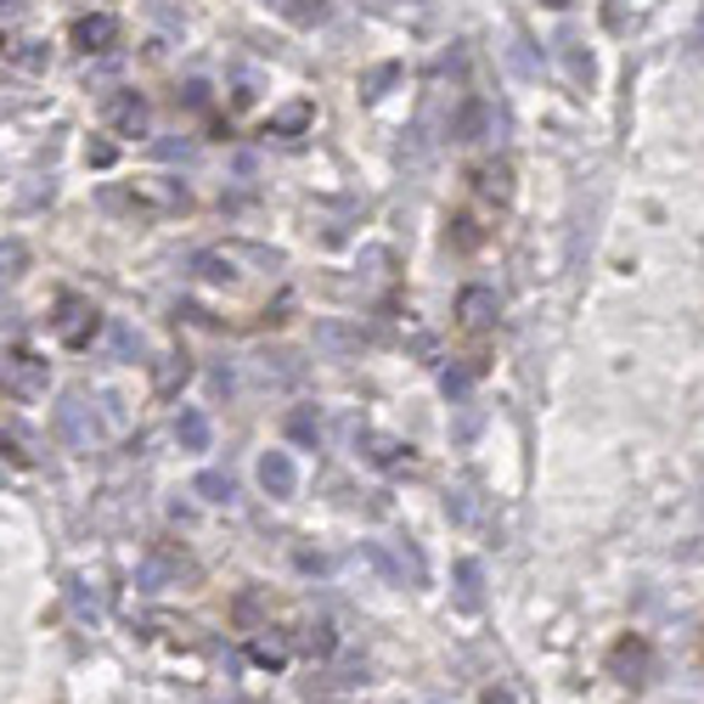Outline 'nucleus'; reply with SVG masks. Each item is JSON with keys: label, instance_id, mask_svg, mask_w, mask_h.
Masks as SVG:
<instances>
[{"label": "nucleus", "instance_id": "f8f14e48", "mask_svg": "<svg viewBox=\"0 0 704 704\" xmlns=\"http://www.w3.org/2000/svg\"><path fill=\"white\" fill-rule=\"evenodd\" d=\"M288 12H293V23H315L328 7H322V0H299V7H288Z\"/></svg>", "mask_w": 704, "mask_h": 704}, {"label": "nucleus", "instance_id": "ddd939ff", "mask_svg": "<svg viewBox=\"0 0 704 704\" xmlns=\"http://www.w3.org/2000/svg\"><path fill=\"white\" fill-rule=\"evenodd\" d=\"M180 377H186V361L175 355V361H169V366L158 372V390H175V383H180Z\"/></svg>", "mask_w": 704, "mask_h": 704}, {"label": "nucleus", "instance_id": "6e6552de", "mask_svg": "<svg viewBox=\"0 0 704 704\" xmlns=\"http://www.w3.org/2000/svg\"><path fill=\"white\" fill-rule=\"evenodd\" d=\"M180 445H191V452H204V445H209V423H204L198 412L180 417Z\"/></svg>", "mask_w": 704, "mask_h": 704}, {"label": "nucleus", "instance_id": "2eb2a0df", "mask_svg": "<svg viewBox=\"0 0 704 704\" xmlns=\"http://www.w3.org/2000/svg\"><path fill=\"white\" fill-rule=\"evenodd\" d=\"M390 80H395V69H372V74H366V96H383L377 85H390Z\"/></svg>", "mask_w": 704, "mask_h": 704}, {"label": "nucleus", "instance_id": "7ed1b4c3", "mask_svg": "<svg viewBox=\"0 0 704 704\" xmlns=\"http://www.w3.org/2000/svg\"><path fill=\"white\" fill-rule=\"evenodd\" d=\"M102 113H107V124H113L118 136H142L147 131V102H142V91H113Z\"/></svg>", "mask_w": 704, "mask_h": 704}, {"label": "nucleus", "instance_id": "f03ea898", "mask_svg": "<svg viewBox=\"0 0 704 704\" xmlns=\"http://www.w3.org/2000/svg\"><path fill=\"white\" fill-rule=\"evenodd\" d=\"M51 328H56V339L69 344V350H85V344L96 339V328H102V322H96V310H91L85 299H62Z\"/></svg>", "mask_w": 704, "mask_h": 704}, {"label": "nucleus", "instance_id": "1a4fd4ad", "mask_svg": "<svg viewBox=\"0 0 704 704\" xmlns=\"http://www.w3.org/2000/svg\"><path fill=\"white\" fill-rule=\"evenodd\" d=\"M23 266H29V253H23V242H0V277H23Z\"/></svg>", "mask_w": 704, "mask_h": 704}, {"label": "nucleus", "instance_id": "dca6fc26", "mask_svg": "<svg viewBox=\"0 0 704 704\" xmlns=\"http://www.w3.org/2000/svg\"><path fill=\"white\" fill-rule=\"evenodd\" d=\"M85 158H91V164H113V147H107V142H91Z\"/></svg>", "mask_w": 704, "mask_h": 704}, {"label": "nucleus", "instance_id": "a211bd4d", "mask_svg": "<svg viewBox=\"0 0 704 704\" xmlns=\"http://www.w3.org/2000/svg\"><path fill=\"white\" fill-rule=\"evenodd\" d=\"M0 485H7V468H0Z\"/></svg>", "mask_w": 704, "mask_h": 704}, {"label": "nucleus", "instance_id": "20e7f679", "mask_svg": "<svg viewBox=\"0 0 704 704\" xmlns=\"http://www.w3.org/2000/svg\"><path fill=\"white\" fill-rule=\"evenodd\" d=\"M74 45H80L85 56H102V51H113V45H118V18H107V12H91V18H80V23H74Z\"/></svg>", "mask_w": 704, "mask_h": 704}, {"label": "nucleus", "instance_id": "423d86ee", "mask_svg": "<svg viewBox=\"0 0 704 704\" xmlns=\"http://www.w3.org/2000/svg\"><path fill=\"white\" fill-rule=\"evenodd\" d=\"M260 479H266V490L288 496V490H293V463H288V457H266V463H260Z\"/></svg>", "mask_w": 704, "mask_h": 704}, {"label": "nucleus", "instance_id": "9d476101", "mask_svg": "<svg viewBox=\"0 0 704 704\" xmlns=\"http://www.w3.org/2000/svg\"><path fill=\"white\" fill-rule=\"evenodd\" d=\"M18 62H23V69H45V62H51V51H45L40 40H23V51H18Z\"/></svg>", "mask_w": 704, "mask_h": 704}, {"label": "nucleus", "instance_id": "9b49d317", "mask_svg": "<svg viewBox=\"0 0 704 704\" xmlns=\"http://www.w3.org/2000/svg\"><path fill=\"white\" fill-rule=\"evenodd\" d=\"M198 490H204L209 501H226V496H231V485H226L220 474H204V479H198Z\"/></svg>", "mask_w": 704, "mask_h": 704}, {"label": "nucleus", "instance_id": "f257e3e1", "mask_svg": "<svg viewBox=\"0 0 704 704\" xmlns=\"http://www.w3.org/2000/svg\"><path fill=\"white\" fill-rule=\"evenodd\" d=\"M45 377H51V366L34 350H0V390L7 395L34 401V395H45Z\"/></svg>", "mask_w": 704, "mask_h": 704}, {"label": "nucleus", "instance_id": "f3484780", "mask_svg": "<svg viewBox=\"0 0 704 704\" xmlns=\"http://www.w3.org/2000/svg\"><path fill=\"white\" fill-rule=\"evenodd\" d=\"M0 12H18V0H0Z\"/></svg>", "mask_w": 704, "mask_h": 704}, {"label": "nucleus", "instance_id": "0eeeda50", "mask_svg": "<svg viewBox=\"0 0 704 704\" xmlns=\"http://www.w3.org/2000/svg\"><path fill=\"white\" fill-rule=\"evenodd\" d=\"M479 191L501 204L507 191H514V175H507V164H485V169H479Z\"/></svg>", "mask_w": 704, "mask_h": 704}, {"label": "nucleus", "instance_id": "39448f33", "mask_svg": "<svg viewBox=\"0 0 704 704\" xmlns=\"http://www.w3.org/2000/svg\"><path fill=\"white\" fill-rule=\"evenodd\" d=\"M457 315H463L468 328H485L490 315H496V293H490V288H468V293L457 299Z\"/></svg>", "mask_w": 704, "mask_h": 704}, {"label": "nucleus", "instance_id": "4468645a", "mask_svg": "<svg viewBox=\"0 0 704 704\" xmlns=\"http://www.w3.org/2000/svg\"><path fill=\"white\" fill-rule=\"evenodd\" d=\"M310 118V107H288L282 118H277V131H299V124Z\"/></svg>", "mask_w": 704, "mask_h": 704}]
</instances>
